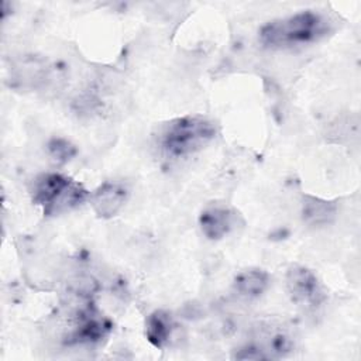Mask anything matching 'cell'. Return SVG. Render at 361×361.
Segmentation results:
<instances>
[{
	"label": "cell",
	"instance_id": "8fae6325",
	"mask_svg": "<svg viewBox=\"0 0 361 361\" xmlns=\"http://www.w3.org/2000/svg\"><path fill=\"white\" fill-rule=\"evenodd\" d=\"M49 152L56 161H68L71 157L75 155V148L68 141L62 138H54L49 142Z\"/></svg>",
	"mask_w": 361,
	"mask_h": 361
},
{
	"label": "cell",
	"instance_id": "ba28073f",
	"mask_svg": "<svg viewBox=\"0 0 361 361\" xmlns=\"http://www.w3.org/2000/svg\"><path fill=\"white\" fill-rule=\"evenodd\" d=\"M271 276L261 268H247L240 271L233 279V290L245 300L261 298L269 288Z\"/></svg>",
	"mask_w": 361,
	"mask_h": 361
},
{
	"label": "cell",
	"instance_id": "8992f818",
	"mask_svg": "<svg viewBox=\"0 0 361 361\" xmlns=\"http://www.w3.org/2000/svg\"><path fill=\"white\" fill-rule=\"evenodd\" d=\"M128 188L117 180H106L89 195V203L93 212L102 219L114 217L127 203Z\"/></svg>",
	"mask_w": 361,
	"mask_h": 361
},
{
	"label": "cell",
	"instance_id": "7a4b0ae2",
	"mask_svg": "<svg viewBox=\"0 0 361 361\" xmlns=\"http://www.w3.org/2000/svg\"><path fill=\"white\" fill-rule=\"evenodd\" d=\"M217 124L202 114H186L166 121L157 138L161 152L183 158L206 148L217 135Z\"/></svg>",
	"mask_w": 361,
	"mask_h": 361
},
{
	"label": "cell",
	"instance_id": "5b68a950",
	"mask_svg": "<svg viewBox=\"0 0 361 361\" xmlns=\"http://www.w3.org/2000/svg\"><path fill=\"white\" fill-rule=\"evenodd\" d=\"M202 234L212 240L219 241L244 226L241 213L228 203L213 202L203 207L197 219Z\"/></svg>",
	"mask_w": 361,
	"mask_h": 361
},
{
	"label": "cell",
	"instance_id": "3957f363",
	"mask_svg": "<svg viewBox=\"0 0 361 361\" xmlns=\"http://www.w3.org/2000/svg\"><path fill=\"white\" fill-rule=\"evenodd\" d=\"M90 192L78 180L59 173H39L31 186L32 203L39 206L44 216L65 214L89 202Z\"/></svg>",
	"mask_w": 361,
	"mask_h": 361
},
{
	"label": "cell",
	"instance_id": "277c9868",
	"mask_svg": "<svg viewBox=\"0 0 361 361\" xmlns=\"http://www.w3.org/2000/svg\"><path fill=\"white\" fill-rule=\"evenodd\" d=\"M285 285L292 302L305 307H317L326 300V290L317 275L299 264H292L285 274Z\"/></svg>",
	"mask_w": 361,
	"mask_h": 361
},
{
	"label": "cell",
	"instance_id": "9c48e42d",
	"mask_svg": "<svg viewBox=\"0 0 361 361\" xmlns=\"http://www.w3.org/2000/svg\"><path fill=\"white\" fill-rule=\"evenodd\" d=\"M144 330L147 340L154 347L164 348L175 331V320L168 310L157 309L145 317Z\"/></svg>",
	"mask_w": 361,
	"mask_h": 361
},
{
	"label": "cell",
	"instance_id": "52a82bcc",
	"mask_svg": "<svg viewBox=\"0 0 361 361\" xmlns=\"http://www.w3.org/2000/svg\"><path fill=\"white\" fill-rule=\"evenodd\" d=\"M111 322L94 307L83 309L76 317L71 341L78 344H97L111 331Z\"/></svg>",
	"mask_w": 361,
	"mask_h": 361
},
{
	"label": "cell",
	"instance_id": "30bf717a",
	"mask_svg": "<svg viewBox=\"0 0 361 361\" xmlns=\"http://www.w3.org/2000/svg\"><path fill=\"white\" fill-rule=\"evenodd\" d=\"M302 220L310 227H323L331 224L337 216V206L333 202L305 196L302 200Z\"/></svg>",
	"mask_w": 361,
	"mask_h": 361
},
{
	"label": "cell",
	"instance_id": "6da1fadb",
	"mask_svg": "<svg viewBox=\"0 0 361 361\" xmlns=\"http://www.w3.org/2000/svg\"><path fill=\"white\" fill-rule=\"evenodd\" d=\"M331 31V21L322 13L306 10L276 18L259 30V42L267 48H292L317 42Z\"/></svg>",
	"mask_w": 361,
	"mask_h": 361
}]
</instances>
